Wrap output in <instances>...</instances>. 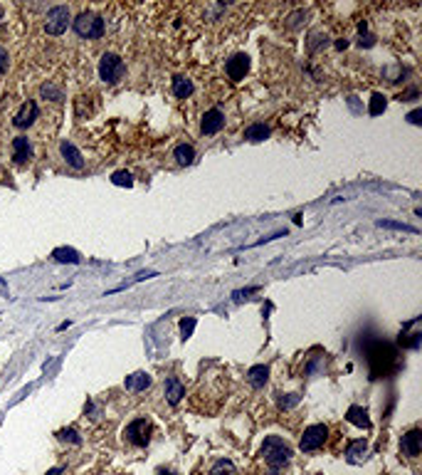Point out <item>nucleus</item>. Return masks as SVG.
Here are the masks:
<instances>
[{
	"instance_id": "nucleus-16",
	"label": "nucleus",
	"mask_w": 422,
	"mask_h": 475,
	"mask_svg": "<svg viewBox=\"0 0 422 475\" xmlns=\"http://www.w3.org/2000/svg\"><path fill=\"white\" fill-rule=\"evenodd\" d=\"M183 396H185V386L178 379H168L165 381V399H168V403H178Z\"/></svg>"
},
{
	"instance_id": "nucleus-31",
	"label": "nucleus",
	"mask_w": 422,
	"mask_h": 475,
	"mask_svg": "<svg viewBox=\"0 0 422 475\" xmlns=\"http://www.w3.org/2000/svg\"><path fill=\"white\" fill-rule=\"evenodd\" d=\"M400 344H405V347H412V349H415V347L420 344V334H417V332H415V334H407V339H400Z\"/></svg>"
},
{
	"instance_id": "nucleus-24",
	"label": "nucleus",
	"mask_w": 422,
	"mask_h": 475,
	"mask_svg": "<svg viewBox=\"0 0 422 475\" xmlns=\"http://www.w3.org/2000/svg\"><path fill=\"white\" fill-rule=\"evenodd\" d=\"M210 475H235V465L230 460H218L210 470Z\"/></svg>"
},
{
	"instance_id": "nucleus-29",
	"label": "nucleus",
	"mask_w": 422,
	"mask_h": 475,
	"mask_svg": "<svg viewBox=\"0 0 422 475\" xmlns=\"http://www.w3.org/2000/svg\"><path fill=\"white\" fill-rule=\"evenodd\" d=\"M193 329H195V320H193V317H185V320H180V332H183V339L193 337Z\"/></svg>"
},
{
	"instance_id": "nucleus-20",
	"label": "nucleus",
	"mask_w": 422,
	"mask_h": 475,
	"mask_svg": "<svg viewBox=\"0 0 422 475\" xmlns=\"http://www.w3.org/2000/svg\"><path fill=\"white\" fill-rule=\"evenodd\" d=\"M267 136H269V126H264V124H252V126L245 129L247 141H264Z\"/></svg>"
},
{
	"instance_id": "nucleus-6",
	"label": "nucleus",
	"mask_w": 422,
	"mask_h": 475,
	"mask_svg": "<svg viewBox=\"0 0 422 475\" xmlns=\"http://www.w3.org/2000/svg\"><path fill=\"white\" fill-rule=\"evenodd\" d=\"M69 25V10L65 5H57L47 13V20H45V30L47 35H62Z\"/></svg>"
},
{
	"instance_id": "nucleus-30",
	"label": "nucleus",
	"mask_w": 422,
	"mask_h": 475,
	"mask_svg": "<svg viewBox=\"0 0 422 475\" xmlns=\"http://www.w3.org/2000/svg\"><path fill=\"white\" fill-rule=\"evenodd\" d=\"M60 438H62V440H69V443H79V436H77V431H74V428H65V431H60Z\"/></svg>"
},
{
	"instance_id": "nucleus-1",
	"label": "nucleus",
	"mask_w": 422,
	"mask_h": 475,
	"mask_svg": "<svg viewBox=\"0 0 422 475\" xmlns=\"http://www.w3.org/2000/svg\"><path fill=\"white\" fill-rule=\"evenodd\" d=\"M395 347L385 344V342H373L368 347V362H370V369H373V379L378 376H385L392 364H395Z\"/></svg>"
},
{
	"instance_id": "nucleus-21",
	"label": "nucleus",
	"mask_w": 422,
	"mask_h": 475,
	"mask_svg": "<svg viewBox=\"0 0 422 475\" xmlns=\"http://www.w3.org/2000/svg\"><path fill=\"white\" fill-rule=\"evenodd\" d=\"M52 257H55L57 262H72V265L79 262V253L72 250V248H55V250H52Z\"/></svg>"
},
{
	"instance_id": "nucleus-3",
	"label": "nucleus",
	"mask_w": 422,
	"mask_h": 475,
	"mask_svg": "<svg viewBox=\"0 0 422 475\" xmlns=\"http://www.w3.org/2000/svg\"><path fill=\"white\" fill-rule=\"evenodd\" d=\"M74 30L79 37H87V40H97L104 35V20L94 13H82L77 20H74Z\"/></svg>"
},
{
	"instance_id": "nucleus-4",
	"label": "nucleus",
	"mask_w": 422,
	"mask_h": 475,
	"mask_svg": "<svg viewBox=\"0 0 422 475\" xmlns=\"http://www.w3.org/2000/svg\"><path fill=\"white\" fill-rule=\"evenodd\" d=\"M99 77H101L104 82H109V84L119 82V79L124 77V62H121V57L114 55V52H106V55L99 60Z\"/></svg>"
},
{
	"instance_id": "nucleus-22",
	"label": "nucleus",
	"mask_w": 422,
	"mask_h": 475,
	"mask_svg": "<svg viewBox=\"0 0 422 475\" xmlns=\"http://www.w3.org/2000/svg\"><path fill=\"white\" fill-rule=\"evenodd\" d=\"M365 450H368V443L363 440V438H358V440H351L348 443V450H346V455H348V460H360L363 455H365Z\"/></svg>"
},
{
	"instance_id": "nucleus-11",
	"label": "nucleus",
	"mask_w": 422,
	"mask_h": 475,
	"mask_svg": "<svg viewBox=\"0 0 422 475\" xmlns=\"http://www.w3.org/2000/svg\"><path fill=\"white\" fill-rule=\"evenodd\" d=\"M37 114H40V109H37V104L30 99V102H25V104L20 107V111L15 114L13 124H15V126H30V124L37 119Z\"/></svg>"
},
{
	"instance_id": "nucleus-13",
	"label": "nucleus",
	"mask_w": 422,
	"mask_h": 475,
	"mask_svg": "<svg viewBox=\"0 0 422 475\" xmlns=\"http://www.w3.org/2000/svg\"><path fill=\"white\" fill-rule=\"evenodd\" d=\"M60 151H62V156H65V161L69 164V166H74V169H82L84 166V158H82V153H79V148L72 144V141H62V146H60Z\"/></svg>"
},
{
	"instance_id": "nucleus-23",
	"label": "nucleus",
	"mask_w": 422,
	"mask_h": 475,
	"mask_svg": "<svg viewBox=\"0 0 422 475\" xmlns=\"http://www.w3.org/2000/svg\"><path fill=\"white\" fill-rule=\"evenodd\" d=\"M385 107H388L385 97H383V94H373V97H370V107H368V111H370L373 116H378V114H383V111H385Z\"/></svg>"
},
{
	"instance_id": "nucleus-32",
	"label": "nucleus",
	"mask_w": 422,
	"mask_h": 475,
	"mask_svg": "<svg viewBox=\"0 0 422 475\" xmlns=\"http://www.w3.org/2000/svg\"><path fill=\"white\" fill-rule=\"evenodd\" d=\"M5 70H8V52L0 47V74H3Z\"/></svg>"
},
{
	"instance_id": "nucleus-14",
	"label": "nucleus",
	"mask_w": 422,
	"mask_h": 475,
	"mask_svg": "<svg viewBox=\"0 0 422 475\" xmlns=\"http://www.w3.org/2000/svg\"><path fill=\"white\" fill-rule=\"evenodd\" d=\"M346 421L358 426V428H370V418H368V411L363 406H351L346 411Z\"/></svg>"
},
{
	"instance_id": "nucleus-10",
	"label": "nucleus",
	"mask_w": 422,
	"mask_h": 475,
	"mask_svg": "<svg viewBox=\"0 0 422 475\" xmlns=\"http://www.w3.org/2000/svg\"><path fill=\"white\" fill-rule=\"evenodd\" d=\"M420 440H422V433H420L417 428L407 431V433L402 436V440H400L402 453H405L407 458H417V455H420Z\"/></svg>"
},
{
	"instance_id": "nucleus-26",
	"label": "nucleus",
	"mask_w": 422,
	"mask_h": 475,
	"mask_svg": "<svg viewBox=\"0 0 422 475\" xmlns=\"http://www.w3.org/2000/svg\"><path fill=\"white\" fill-rule=\"evenodd\" d=\"M380 228H392V230H405V233H417V228L405 225V223H395V220H380Z\"/></svg>"
},
{
	"instance_id": "nucleus-15",
	"label": "nucleus",
	"mask_w": 422,
	"mask_h": 475,
	"mask_svg": "<svg viewBox=\"0 0 422 475\" xmlns=\"http://www.w3.org/2000/svg\"><path fill=\"white\" fill-rule=\"evenodd\" d=\"M148 386H151V376L143 374V371L126 376V389H129V391H146Z\"/></svg>"
},
{
	"instance_id": "nucleus-9",
	"label": "nucleus",
	"mask_w": 422,
	"mask_h": 475,
	"mask_svg": "<svg viewBox=\"0 0 422 475\" xmlns=\"http://www.w3.org/2000/svg\"><path fill=\"white\" fill-rule=\"evenodd\" d=\"M223 126H225V116H223L220 109H210V111H205L202 124H200L202 134H207V136H210V134H218Z\"/></svg>"
},
{
	"instance_id": "nucleus-17",
	"label": "nucleus",
	"mask_w": 422,
	"mask_h": 475,
	"mask_svg": "<svg viewBox=\"0 0 422 475\" xmlns=\"http://www.w3.org/2000/svg\"><path fill=\"white\" fill-rule=\"evenodd\" d=\"M247 379H250V384H252V386H264V384H267V379H269V366H264V364L252 366V369L247 371Z\"/></svg>"
},
{
	"instance_id": "nucleus-34",
	"label": "nucleus",
	"mask_w": 422,
	"mask_h": 475,
	"mask_svg": "<svg viewBox=\"0 0 422 475\" xmlns=\"http://www.w3.org/2000/svg\"><path fill=\"white\" fill-rule=\"evenodd\" d=\"M360 45H365V47H368V45H373V37H370V35H365V37L360 35Z\"/></svg>"
},
{
	"instance_id": "nucleus-35",
	"label": "nucleus",
	"mask_w": 422,
	"mask_h": 475,
	"mask_svg": "<svg viewBox=\"0 0 422 475\" xmlns=\"http://www.w3.org/2000/svg\"><path fill=\"white\" fill-rule=\"evenodd\" d=\"M47 475H62V468H52V470H47Z\"/></svg>"
},
{
	"instance_id": "nucleus-33",
	"label": "nucleus",
	"mask_w": 422,
	"mask_h": 475,
	"mask_svg": "<svg viewBox=\"0 0 422 475\" xmlns=\"http://www.w3.org/2000/svg\"><path fill=\"white\" fill-rule=\"evenodd\" d=\"M420 116H422V111H420V109H415V111H412V114H410L407 119H410L412 124H420Z\"/></svg>"
},
{
	"instance_id": "nucleus-28",
	"label": "nucleus",
	"mask_w": 422,
	"mask_h": 475,
	"mask_svg": "<svg viewBox=\"0 0 422 475\" xmlns=\"http://www.w3.org/2000/svg\"><path fill=\"white\" fill-rule=\"evenodd\" d=\"M42 97H50L52 102H62V92L57 89V87H52V84H42Z\"/></svg>"
},
{
	"instance_id": "nucleus-25",
	"label": "nucleus",
	"mask_w": 422,
	"mask_h": 475,
	"mask_svg": "<svg viewBox=\"0 0 422 475\" xmlns=\"http://www.w3.org/2000/svg\"><path fill=\"white\" fill-rule=\"evenodd\" d=\"M111 183H114V186H126V188H131V186H133V179H131L129 171H116V174L111 176Z\"/></svg>"
},
{
	"instance_id": "nucleus-36",
	"label": "nucleus",
	"mask_w": 422,
	"mask_h": 475,
	"mask_svg": "<svg viewBox=\"0 0 422 475\" xmlns=\"http://www.w3.org/2000/svg\"><path fill=\"white\" fill-rule=\"evenodd\" d=\"M0 292H3V294H8V287L3 285V280H0Z\"/></svg>"
},
{
	"instance_id": "nucleus-27",
	"label": "nucleus",
	"mask_w": 422,
	"mask_h": 475,
	"mask_svg": "<svg viewBox=\"0 0 422 475\" xmlns=\"http://www.w3.org/2000/svg\"><path fill=\"white\" fill-rule=\"evenodd\" d=\"M277 401H279V408H292V406H296L301 401V396L299 394H287V396H279Z\"/></svg>"
},
{
	"instance_id": "nucleus-18",
	"label": "nucleus",
	"mask_w": 422,
	"mask_h": 475,
	"mask_svg": "<svg viewBox=\"0 0 422 475\" xmlns=\"http://www.w3.org/2000/svg\"><path fill=\"white\" fill-rule=\"evenodd\" d=\"M175 161H178V164H183V166H190V164L195 161V148H193L190 144H180V146H175Z\"/></svg>"
},
{
	"instance_id": "nucleus-5",
	"label": "nucleus",
	"mask_w": 422,
	"mask_h": 475,
	"mask_svg": "<svg viewBox=\"0 0 422 475\" xmlns=\"http://www.w3.org/2000/svg\"><path fill=\"white\" fill-rule=\"evenodd\" d=\"M326 436H328V428L324 426V423H316V426H309L306 431H304V436H301V450L304 453H311V450H316V448H321L324 443H326Z\"/></svg>"
},
{
	"instance_id": "nucleus-12",
	"label": "nucleus",
	"mask_w": 422,
	"mask_h": 475,
	"mask_svg": "<svg viewBox=\"0 0 422 475\" xmlns=\"http://www.w3.org/2000/svg\"><path fill=\"white\" fill-rule=\"evenodd\" d=\"M13 158H15V164H25L32 158V146H30L28 136L13 139Z\"/></svg>"
},
{
	"instance_id": "nucleus-2",
	"label": "nucleus",
	"mask_w": 422,
	"mask_h": 475,
	"mask_svg": "<svg viewBox=\"0 0 422 475\" xmlns=\"http://www.w3.org/2000/svg\"><path fill=\"white\" fill-rule=\"evenodd\" d=\"M262 458L267 460V465L269 468H282V465H287L289 463V458H292V448L282 440V438H277V436H269L264 443H262Z\"/></svg>"
},
{
	"instance_id": "nucleus-19",
	"label": "nucleus",
	"mask_w": 422,
	"mask_h": 475,
	"mask_svg": "<svg viewBox=\"0 0 422 475\" xmlns=\"http://www.w3.org/2000/svg\"><path fill=\"white\" fill-rule=\"evenodd\" d=\"M173 94H175L178 99L190 97V94H193V82L185 79V77H175V79H173Z\"/></svg>"
},
{
	"instance_id": "nucleus-37",
	"label": "nucleus",
	"mask_w": 422,
	"mask_h": 475,
	"mask_svg": "<svg viewBox=\"0 0 422 475\" xmlns=\"http://www.w3.org/2000/svg\"><path fill=\"white\" fill-rule=\"evenodd\" d=\"M163 475H175V473H163Z\"/></svg>"
},
{
	"instance_id": "nucleus-7",
	"label": "nucleus",
	"mask_w": 422,
	"mask_h": 475,
	"mask_svg": "<svg viewBox=\"0 0 422 475\" xmlns=\"http://www.w3.org/2000/svg\"><path fill=\"white\" fill-rule=\"evenodd\" d=\"M126 438H129V443H133V445H146L148 440H151V423L148 421H143V418H138V421H131L129 426H126Z\"/></svg>"
},
{
	"instance_id": "nucleus-8",
	"label": "nucleus",
	"mask_w": 422,
	"mask_h": 475,
	"mask_svg": "<svg viewBox=\"0 0 422 475\" xmlns=\"http://www.w3.org/2000/svg\"><path fill=\"white\" fill-rule=\"evenodd\" d=\"M227 77L232 79V82H240V79H245V74L250 72V57L247 55H232L230 60H227Z\"/></svg>"
}]
</instances>
